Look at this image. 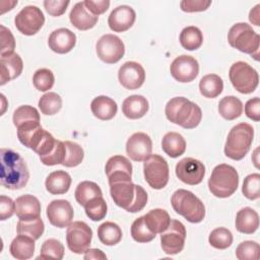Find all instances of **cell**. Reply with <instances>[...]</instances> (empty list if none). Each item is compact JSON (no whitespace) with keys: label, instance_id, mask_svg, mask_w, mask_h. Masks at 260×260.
I'll return each instance as SVG.
<instances>
[{"label":"cell","instance_id":"obj_57","mask_svg":"<svg viewBox=\"0 0 260 260\" xmlns=\"http://www.w3.org/2000/svg\"><path fill=\"white\" fill-rule=\"evenodd\" d=\"M259 8H260V4H257L251 11H250V14H249V20L259 26L260 25V21H259Z\"/></svg>","mask_w":260,"mask_h":260},{"label":"cell","instance_id":"obj_27","mask_svg":"<svg viewBox=\"0 0 260 260\" xmlns=\"http://www.w3.org/2000/svg\"><path fill=\"white\" fill-rule=\"evenodd\" d=\"M236 229L243 234H253L259 228V215L251 207H244L237 212L236 215Z\"/></svg>","mask_w":260,"mask_h":260},{"label":"cell","instance_id":"obj_22","mask_svg":"<svg viewBox=\"0 0 260 260\" xmlns=\"http://www.w3.org/2000/svg\"><path fill=\"white\" fill-rule=\"evenodd\" d=\"M23 69V62L21 57L12 53L9 55L1 56L0 58V84L4 85L10 80L18 77Z\"/></svg>","mask_w":260,"mask_h":260},{"label":"cell","instance_id":"obj_44","mask_svg":"<svg viewBox=\"0 0 260 260\" xmlns=\"http://www.w3.org/2000/svg\"><path fill=\"white\" fill-rule=\"evenodd\" d=\"M83 207L87 217L93 221L104 219L107 214V203L103 196L91 199Z\"/></svg>","mask_w":260,"mask_h":260},{"label":"cell","instance_id":"obj_35","mask_svg":"<svg viewBox=\"0 0 260 260\" xmlns=\"http://www.w3.org/2000/svg\"><path fill=\"white\" fill-rule=\"evenodd\" d=\"M74 195L76 201L81 206H84L91 199L103 196V192L96 183L91 181H83L77 185Z\"/></svg>","mask_w":260,"mask_h":260},{"label":"cell","instance_id":"obj_52","mask_svg":"<svg viewBox=\"0 0 260 260\" xmlns=\"http://www.w3.org/2000/svg\"><path fill=\"white\" fill-rule=\"evenodd\" d=\"M211 5V1L206 0H183L180 2L181 10L184 12H199L206 10Z\"/></svg>","mask_w":260,"mask_h":260},{"label":"cell","instance_id":"obj_2","mask_svg":"<svg viewBox=\"0 0 260 260\" xmlns=\"http://www.w3.org/2000/svg\"><path fill=\"white\" fill-rule=\"evenodd\" d=\"M111 197L121 208L128 212L141 211L147 203V193L139 185L132 183L131 179L122 178L109 181Z\"/></svg>","mask_w":260,"mask_h":260},{"label":"cell","instance_id":"obj_12","mask_svg":"<svg viewBox=\"0 0 260 260\" xmlns=\"http://www.w3.org/2000/svg\"><path fill=\"white\" fill-rule=\"evenodd\" d=\"M185 240V225L177 219H171L169 226L160 233L161 249L168 255L179 254L184 249Z\"/></svg>","mask_w":260,"mask_h":260},{"label":"cell","instance_id":"obj_32","mask_svg":"<svg viewBox=\"0 0 260 260\" xmlns=\"http://www.w3.org/2000/svg\"><path fill=\"white\" fill-rule=\"evenodd\" d=\"M218 113L225 120H235L242 115L243 104L237 96H224L218 103Z\"/></svg>","mask_w":260,"mask_h":260},{"label":"cell","instance_id":"obj_8","mask_svg":"<svg viewBox=\"0 0 260 260\" xmlns=\"http://www.w3.org/2000/svg\"><path fill=\"white\" fill-rule=\"evenodd\" d=\"M229 76L234 88L241 93H251L258 86V72L247 62H235L230 68Z\"/></svg>","mask_w":260,"mask_h":260},{"label":"cell","instance_id":"obj_56","mask_svg":"<svg viewBox=\"0 0 260 260\" xmlns=\"http://www.w3.org/2000/svg\"><path fill=\"white\" fill-rule=\"evenodd\" d=\"M84 259H107V256L100 249H87L84 253Z\"/></svg>","mask_w":260,"mask_h":260},{"label":"cell","instance_id":"obj_1","mask_svg":"<svg viewBox=\"0 0 260 260\" xmlns=\"http://www.w3.org/2000/svg\"><path fill=\"white\" fill-rule=\"evenodd\" d=\"M29 179L25 160L12 149L2 148L0 152L1 185L10 190L23 188Z\"/></svg>","mask_w":260,"mask_h":260},{"label":"cell","instance_id":"obj_53","mask_svg":"<svg viewBox=\"0 0 260 260\" xmlns=\"http://www.w3.org/2000/svg\"><path fill=\"white\" fill-rule=\"evenodd\" d=\"M15 213V201L5 195L0 196V219L5 220Z\"/></svg>","mask_w":260,"mask_h":260},{"label":"cell","instance_id":"obj_26","mask_svg":"<svg viewBox=\"0 0 260 260\" xmlns=\"http://www.w3.org/2000/svg\"><path fill=\"white\" fill-rule=\"evenodd\" d=\"M90 110L98 119L108 121L116 116L118 106L113 99L107 95H99L91 101Z\"/></svg>","mask_w":260,"mask_h":260},{"label":"cell","instance_id":"obj_29","mask_svg":"<svg viewBox=\"0 0 260 260\" xmlns=\"http://www.w3.org/2000/svg\"><path fill=\"white\" fill-rule=\"evenodd\" d=\"M71 185V177L65 171H54L46 179L45 186L49 193L61 195L68 192Z\"/></svg>","mask_w":260,"mask_h":260},{"label":"cell","instance_id":"obj_31","mask_svg":"<svg viewBox=\"0 0 260 260\" xmlns=\"http://www.w3.org/2000/svg\"><path fill=\"white\" fill-rule=\"evenodd\" d=\"M143 217L147 228L155 235L162 233L171 222V217L168 211L161 208L151 209L143 215Z\"/></svg>","mask_w":260,"mask_h":260},{"label":"cell","instance_id":"obj_4","mask_svg":"<svg viewBox=\"0 0 260 260\" xmlns=\"http://www.w3.org/2000/svg\"><path fill=\"white\" fill-rule=\"evenodd\" d=\"M171 204L174 210L189 222H201L205 216L203 202L191 191L178 189L171 197Z\"/></svg>","mask_w":260,"mask_h":260},{"label":"cell","instance_id":"obj_6","mask_svg":"<svg viewBox=\"0 0 260 260\" xmlns=\"http://www.w3.org/2000/svg\"><path fill=\"white\" fill-rule=\"evenodd\" d=\"M239 186V174L236 169L226 164L216 166L208 180L209 191L218 198L233 195Z\"/></svg>","mask_w":260,"mask_h":260},{"label":"cell","instance_id":"obj_14","mask_svg":"<svg viewBox=\"0 0 260 260\" xmlns=\"http://www.w3.org/2000/svg\"><path fill=\"white\" fill-rule=\"evenodd\" d=\"M176 176L185 184H200L205 176L204 165L193 157H185L176 165Z\"/></svg>","mask_w":260,"mask_h":260},{"label":"cell","instance_id":"obj_51","mask_svg":"<svg viewBox=\"0 0 260 260\" xmlns=\"http://www.w3.org/2000/svg\"><path fill=\"white\" fill-rule=\"evenodd\" d=\"M69 3L68 0H46L44 1V7L50 15L60 16L65 13Z\"/></svg>","mask_w":260,"mask_h":260},{"label":"cell","instance_id":"obj_46","mask_svg":"<svg viewBox=\"0 0 260 260\" xmlns=\"http://www.w3.org/2000/svg\"><path fill=\"white\" fill-rule=\"evenodd\" d=\"M242 192L250 200H256L260 197V175L258 173L250 174L244 179Z\"/></svg>","mask_w":260,"mask_h":260},{"label":"cell","instance_id":"obj_9","mask_svg":"<svg viewBox=\"0 0 260 260\" xmlns=\"http://www.w3.org/2000/svg\"><path fill=\"white\" fill-rule=\"evenodd\" d=\"M143 173L147 184L155 190L165 188L169 182V165L167 160L158 154H150L144 160Z\"/></svg>","mask_w":260,"mask_h":260},{"label":"cell","instance_id":"obj_3","mask_svg":"<svg viewBox=\"0 0 260 260\" xmlns=\"http://www.w3.org/2000/svg\"><path fill=\"white\" fill-rule=\"evenodd\" d=\"M167 119L185 129H193L199 125L202 112L198 105L184 96L171 99L165 109Z\"/></svg>","mask_w":260,"mask_h":260},{"label":"cell","instance_id":"obj_55","mask_svg":"<svg viewBox=\"0 0 260 260\" xmlns=\"http://www.w3.org/2000/svg\"><path fill=\"white\" fill-rule=\"evenodd\" d=\"M84 4L86 8L95 16L106 12L110 6V1L108 0H85Z\"/></svg>","mask_w":260,"mask_h":260},{"label":"cell","instance_id":"obj_33","mask_svg":"<svg viewBox=\"0 0 260 260\" xmlns=\"http://www.w3.org/2000/svg\"><path fill=\"white\" fill-rule=\"evenodd\" d=\"M223 89V81L217 74L204 75L199 82L200 93L208 99L218 96Z\"/></svg>","mask_w":260,"mask_h":260},{"label":"cell","instance_id":"obj_36","mask_svg":"<svg viewBox=\"0 0 260 260\" xmlns=\"http://www.w3.org/2000/svg\"><path fill=\"white\" fill-rule=\"evenodd\" d=\"M180 43L181 46L188 51L197 50L203 43V35L196 26H186L180 34Z\"/></svg>","mask_w":260,"mask_h":260},{"label":"cell","instance_id":"obj_38","mask_svg":"<svg viewBox=\"0 0 260 260\" xmlns=\"http://www.w3.org/2000/svg\"><path fill=\"white\" fill-rule=\"evenodd\" d=\"M105 171L107 177L116 174H127L132 176V165L127 157L123 155H114L108 159Z\"/></svg>","mask_w":260,"mask_h":260},{"label":"cell","instance_id":"obj_45","mask_svg":"<svg viewBox=\"0 0 260 260\" xmlns=\"http://www.w3.org/2000/svg\"><path fill=\"white\" fill-rule=\"evenodd\" d=\"M55 77L53 72L48 68L38 69L32 76L34 86L40 91H47L54 85Z\"/></svg>","mask_w":260,"mask_h":260},{"label":"cell","instance_id":"obj_49","mask_svg":"<svg viewBox=\"0 0 260 260\" xmlns=\"http://www.w3.org/2000/svg\"><path fill=\"white\" fill-rule=\"evenodd\" d=\"M66 154V147L64 142L56 140V144L53 149L46 155L41 156L40 159L45 166H55L63 162Z\"/></svg>","mask_w":260,"mask_h":260},{"label":"cell","instance_id":"obj_37","mask_svg":"<svg viewBox=\"0 0 260 260\" xmlns=\"http://www.w3.org/2000/svg\"><path fill=\"white\" fill-rule=\"evenodd\" d=\"M17 234L20 235H26L34 240H38L41 238L45 231V224L41 217L30 219V220H21L17 222L16 226Z\"/></svg>","mask_w":260,"mask_h":260},{"label":"cell","instance_id":"obj_19","mask_svg":"<svg viewBox=\"0 0 260 260\" xmlns=\"http://www.w3.org/2000/svg\"><path fill=\"white\" fill-rule=\"evenodd\" d=\"M152 151L151 138L143 132L132 134L126 143V152L134 161L145 160Z\"/></svg>","mask_w":260,"mask_h":260},{"label":"cell","instance_id":"obj_47","mask_svg":"<svg viewBox=\"0 0 260 260\" xmlns=\"http://www.w3.org/2000/svg\"><path fill=\"white\" fill-rule=\"evenodd\" d=\"M260 247L257 242L244 241L236 249V257L239 260H258Z\"/></svg>","mask_w":260,"mask_h":260},{"label":"cell","instance_id":"obj_34","mask_svg":"<svg viewBox=\"0 0 260 260\" xmlns=\"http://www.w3.org/2000/svg\"><path fill=\"white\" fill-rule=\"evenodd\" d=\"M98 237L106 246H114L122 240L121 228L112 221H106L98 228Z\"/></svg>","mask_w":260,"mask_h":260},{"label":"cell","instance_id":"obj_48","mask_svg":"<svg viewBox=\"0 0 260 260\" xmlns=\"http://www.w3.org/2000/svg\"><path fill=\"white\" fill-rule=\"evenodd\" d=\"M28 121H40V114L38 110L28 105L18 107L13 113L14 126L17 128L19 125Z\"/></svg>","mask_w":260,"mask_h":260},{"label":"cell","instance_id":"obj_5","mask_svg":"<svg viewBox=\"0 0 260 260\" xmlns=\"http://www.w3.org/2000/svg\"><path fill=\"white\" fill-rule=\"evenodd\" d=\"M253 137L254 129L250 124L243 122L234 126L226 137L224 154L234 160H241L250 150Z\"/></svg>","mask_w":260,"mask_h":260},{"label":"cell","instance_id":"obj_13","mask_svg":"<svg viewBox=\"0 0 260 260\" xmlns=\"http://www.w3.org/2000/svg\"><path fill=\"white\" fill-rule=\"evenodd\" d=\"M98 57L107 64H114L120 61L125 54L123 41L115 35L106 34L102 36L95 45Z\"/></svg>","mask_w":260,"mask_h":260},{"label":"cell","instance_id":"obj_16","mask_svg":"<svg viewBox=\"0 0 260 260\" xmlns=\"http://www.w3.org/2000/svg\"><path fill=\"white\" fill-rule=\"evenodd\" d=\"M46 213L50 223L59 229L68 226L71 223L74 215L70 202L65 199L51 201L47 206Z\"/></svg>","mask_w":260,"mask_h":260},{"label":"cell","instance_id":"obj_10","mask_svg":"<svg viewBox=\"0 0 260 260\" xmlns=\"http://www.w3.org/2000/svg\"><path fill=\"white\" fill-rule=\"evenodd\" d=\"M92 231L84 221L71 222L66 231V242L69 250L75 254L85 253L89 249Z\"/></svg>","mask_w":260,"mask_h":260},{"label":"cell","instance_id":"obj_28","mask_svg":"<svg viewBox=\"0 0 260 260\" xmlns=\"http://www.w3.org/2000/svg\"><path fill=\"white\" fill-rule=\"evenodd\" d=\"M32 238L26 236V235H20L16 236L9 247V252L15 259L18 260H26L34 256L36 244Z\"/></svg>","mask_w":260,"mask_h":260},{"label":"cell","instance_id":"obj_54","mask_svg":"<svg viewBox=\"0 0 260 260\" xmlns=\"http://www.w3.org/2000/svg\"><path fill=\"white\" fill-rule=\"evenodd\" d=\"M245 114L248 118L258 122L260 120V100L259 98H253L247 101L245 105Z\"/></svg>","mask_w":260,"mask_h":260},{"label":"cell","instance_id":"obj_15","mask_svg":"<svg viewBox=\"0 0 260 260\" xmlns=\"http://www.w3.org/2000/svg\"><path fill=\"white\" fill-rule=\"evenodd\" d=\"M170 72L179 82H191L199 73V64L194 57L181 55L171 63Z\"/></svg>","mask_w":260,"mask_h":260},{"label":"cell","instance_id":"obj_18","mask_svg":"<svg viewBox=\"0 0 260 260\" xmlns=\"http://www.w3.org/2000/svg\"><path fill=\"white\" fill-rule=\"evenodd\" d=\"M47 132L41 126L40 121H28L17 127L18 140L35 152L43 142Z\"/></svg>","mask_w":260,"mask_h":260},{"label":"cell","instance_id":"obj_17","mask_svg":"<svg viewBox=\"0 0 260 260\" xmlns=\"http://www.w3.org/2000/svg\"><path fill=\"white\" fill-rule=\"evenodd\" d=\"M118 78L122 86L126 89H137L144 83L145 71L139 63L128 61L119 68Z\"/></svg>","mask_w":260,"mask_h":260},{"label":"cell","instance_id":"obj_40","mask_svg":"<svg viewBox=\"0 0 260 260\" xmlns=\"http://www.w3.org/2000/svg\"><path fill=\"white\" fill-rule=\"evenodd\" d=\"M208 242L213 248L224 250L233 244V235L226 228H216L209 234Z\"/></svg>","mask_w":260,"mask_h":260},{"label":"cell","instance_id":"obj_30","mask_svg":"<svg viewBox=\"0 0 260 260\" xmlns=\"http://www.w3.org/2000/svg\"><path fill=\"white\" fill-rule=\"evenodd\" d=\"M161 148L170 157L176 158L185 152L186 141L180 133L168 132L162 137Z\"/></svg>","mask_w":260,"mask_h":260},{"label":"cell","instance_id":"obj_50","mask_svg":"<svg viewBox=\"0 0 260 260\" xmlns=\"http://www.w3.org/2000/svg\"><path fill=\"white\" fill-rule=\"evenodd\" d=\"M1 28V56L9 55L14 53V48H15V40L14 37L11 32L10 29L5 27L4 25H0Z\"/></svg>","mask_w":260,"mask_h":260},{"label":"cell","instance_id":"obj_42","mask_svg":"<svg viewBox=\"0 0 260 260\" xmlns=\"http://www.w3.org/2000/svg\"><path fill=\"white\" fill-rule=\"evenodd\" d=\"M64 256V246L63 244L56 239H49L46 240L42 247L41 253L38 259H48L54 258L57 260H61Z\"/></svg>","mask_w":260,"mask_h":260},{"label":"cell","instance_id":"obj_39","mask_svg":"<svg viewBox=\"0 0 260 260\" xmlns=\"http://www.w3.org/2000/svg\"><path fill=\"white\" fill-rule=\"evenodd\" d=\"M39 108L44 115H55L62 108V99L58 93L49 91L40 98Z\"/></svg>","mask_w":260,"mask_h":260},{"label":"cell","instance_id":"obj_20","mask_svg":"<svg viewBox=\"0 0 260 260\" xmlns=\"http://www.w3.org/2000/svg\"><path fill=\"white\" fill-rule=\"evenodd\" d=\"M136 13L131 6L120 5L116 7L109 15V27L115 32L128 30L135 22Z\"/></svg>","mask_w":260,"mask_h":260},{"label":"cell","instance_id":"obj_43","mask_svg":"<svg viewBox=\"0 0 260 260\" xmlns=\"http://www.w3.org/2000/svg\"><path fill=\"white\" fill-rule=\"evenodd\" d=\"M131 236L133 240L138 243H147L152 241L156 235L147 228L144 217L140 216L136 218L131 225Z\"/></svg>","mask_w":260,"mask_h":260},{"label":"cell","instance_id":"obj_21","mask_svg":"<svg viewBox=\"0 0 260 260\" xmlns=\"http://www.w3.org/2000/svg\"><path fill=\"white\" fill-rule=\"evenodd\" d=\"M76 44V36L68 28L61 27L53 30L48 39L49 48L57 54L70 52Z\"/></svg>","mask_w":260,"mask_h":260},{"label":"cell","instance_id":"obj_7","mask_svg":"<svg viewBox=\"0 0 260 260\" xmlns=\"http://www.w3.org/2000/svg\"><path fill=\"white\" fill-rule=\"evenodd\" d=\"M229 44L242 53H246L259 60V35L246 22L234 24L228 34Z\"/></svg>","mask_w":260,"mask_h":260},{"label":"cell","instance_id":"obj_24","mask_svg":"<svg viewBox=\"0 0 260 260\" xmlns=\"http://www.w3.org/2000/svg\"><path fill=\"white\" fill-rule=\"evenodd\" d=\"M70 22L79 30H87L92 28L99 19V16L93 15L85 6L84 1L77 2L69 14Z\"/></svg>","mask_w":260,"mask_h":260},{"label":"cell","instance_id":"obj_41","mask_svg":"<svg viewBox=\"0 0 260 260\" xmlns=\"http://www.w3.org/2000/svg\"><path fill=\"white\" fill-rule=\"evenodd\" d=\"M64 144L66 147V154L62 165L67 168H74L80 165L84 157L82 147L72 141H65Z\"/></svg>","mask_w":260,"mask_h":260},{"label":"cell","instance_id":"obj_23","mask_svg":"<svg viewBox=\"0 0 260 260\" xmlns=\"http://www.w3.org/2000/svg\"><path fill=\"white\" fill-rule=\"evenodd\" d=\"M15 214L21 220H30L40 217L41 203L30 194L19 196L15 200Z\"/></svg>","mask_w":260,"mask_h":260},{"label":"cell","instance_id":"obj_25","mask_svg":"<svg viewBox=\"0 0 260 260\" xmlns=\"http://www.w3.org/2000/svg\"><path fill=\"white\" fill-rule=\"evenodd\" d=\"M149 105L143 95L133 94L126 98L122 104L123 114L131 120L142 118L148 111Z\"/></svg>","mask_w":260,"mask_h":260},{"label":"cell","instance_id":"obj_11","mask_svg":"<svg viewBox=\"0 0 260 260\" xmlns=\"http://www.w3.org/2000/svg\"><path fill=\"white\" fill-rule=\"evenodd\" d=\"M44 23V13L35 5H27L23 7L14 18L16 28L24 36L36 35L43 27Z\"/></svg>","mask_w":260,"mask_h":260}]
</instances>
